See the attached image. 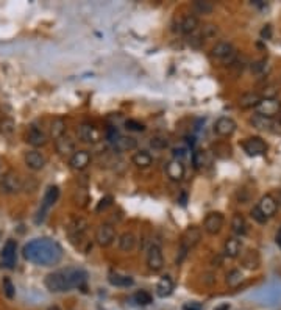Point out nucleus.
I'll list each match as a JSON object with an SVG mask.
<instances>
[{
	"label": "nucleus",
	"instance_id": "3",
	"mask_svg": "<svg viewBox=\"0 0 281 310\" xmlns=\"http://www.w3.org/2000/svg\"><path fill=\"white\" fill-rule=\"evenodd\" d=\"M44 284L47 287V290L52 292V293H62V292L72 290V288H70V285H69L67 279H66L64 271H56V273L47 274Z\"/></svg>",
	"mask_w": 281,
	"mask_h": 310
},
{
	"label": "nucleus",
	"instance_id": "16",
	"mask_svg": "<svg viewBox=\"0 0 281 310\" xmlns=\"http://www.w3.org/2000/svg\"><path fill=\"white\" fill-rule=\"evenodd\" d=\"M77 135H78L81 143H88V144H93L97 143L98 138H100V133L95 129V127L89 125V124H81L78 129H77Z\"/></svg>",
	"mask_w": 281,
	"mask_h": 310
},
{
	"label": "nucleus",
	"instance_id": "25",
	"mask_svg": "<svg viewBox=\"0 0 281 310\" xmlns=\"http://www.w3.org/2000/svg\"><path fill=\"white\" fill-rule=\"evenodd\" d=\"M261 94L258 93H245L242 94L241 97H239V107L247 110V108H256V105L261 102Z\"/></svg>",
	"mask_w": 281,
	"mask_h": 310
},
{
	"label": "nucleus",
	"instance_id": "49",
	"mask_svg": "<svg viewBox=\"0 0 281 310\" xmlns=\"http://www.w3.org/2000/svg\"><path fill=\"white\" fill-rule=\"evenodd\" d=\"M125 127L131 132H144L145 130L144 124L135 121V119H128V121H125Z\"/></svg>",
	"mask_w": 281,
	"mask_h": 310
},
{
	"label": "nucleus",
	"instance_id": "47",
	"mask_svg": "<svg viewBox=\"0 0 281 310\" xmlns=\"http://www.w3.org/2000/svg\"><path fill=\"white\" fill-rule=\"evenodd\" d=\"M150 146L153 149H166L169 146V139L166 137H153L150 139Z\"/></svg>",
	"mask_w": 281,
	"mask_h": 310
},
{
	"label": "nucleus",
	"instance_id": "22",
	"mask_svg": "<svg viewBox=\"0 0 281 310\" xmlns=\"http://www.w3.org/2000/svg\"><path fill=\"white\" fill-rule=\"evenodd\" d=\"M241 249H242L241 240L236 237H231L223 244V256L230 257V258H236L239 254H241Z\"/></svg>",
	"mask_w": 281,
	"mask_h": 310
},
{
	"label": "nucleus",
	"instance_id": "7",
	"mask_svg": "<svg viewBox=\"0 0 281 310\" xmlns=\"http://www.w3.org/2000/svg\"><path fill=\"white\" fill-rule=\"evenodd\" d=\"M281 113V102L278 99H261V102L256 105V115L265 118H273Z\"/></svg>",
	"mask_w": 281,
	"mask_h": 310
},
{
	"label": "nucleus",
	"instance_id": "15",
	"mask_svg": "<svg viewBox=\"0 0 281 310\" xmlns=\"http://www.w3.org/2000/svg\"><path fill=\"white\" fill-rule=\"evenodd\" d=\"M64 274L70 288H84V285H86V271L78 270V268H67V270H64Z\"/></svg>",
	"mask_w": 281,
	"mask_h": 310
},
{
	"label": "nucleus",
	"instance_id": "36",
	"mask_svg": "<svg viewBox=\"0 0 281 310\" xmlns=\"http://www.w3.org/2000/svg\"><path fill=\"white\" fill-rule=\"evenodd\" d=\"M213 155L219 158H230L231 157V146L228 143H216L213 144Z\"/></svg>",
	"mask_w": 281,
	"mask_h": 310
},
{
	"label": "nucleus",
	"instance_id": "35",
	"mask_svg": "<svg viewBox=\"0 0 281 310\" xmlns=\"http://www.w3.org/2000/svg\"><path fill=\"white\" fill-rule=\"evenodd\" d=\"M109 284L114 285V287H131L133 284H135V280L128 276H122V274H111Z\"/></svg>",
	"mask_w": 281,
	"mask_h": 310
},
{
	"label": "nucleus",
	"instance_id": "41",
	"mask_svg": "<svg viewBox=\"0 0 281 310\" xmlns=\"http://www.w3.org/2000/svg\"><path fill=\"white\" fill-rule=\"evenodd\" d=\"M267 69H269V66H267L265 60L255 61V63H251V66H250L251 74H255V75H264L267 72Z\"/></svg>",
	"mask_w": 281,
	"mask_h": 310
},
{
	"label": "nucleus",
	"instance_id": "39",
	"mask_svg": "<svg viewBox=\"0 0 281 310\" xmlns=\"http://www.w3.org/2000/svg\"><path fill=\"white\" fill-rule=\"evenodd\" d=\"M173 155H175V160L181 161L183 165H185L186 161L192 160V154L187 147H177V149H173Z\"/></svg>",
	"mask_w": 281,
	"mask_h": 310
},
{
	"label": "nucleus",
	"instance_id": "8",
	"mask_svg": "<svg viewBox=\"0 0 281 310\" xmlns=\"http://www.w3.org/2000/svg\"><path fill=\"white\" fill-rule=\"evenodd\" d=\"M16 252H17V243L14 240H8L3 246V251L0 254V266L2 268H14L16 265Z\"/></svg>",
	"mask_w": 281,
	"mask_h": 310
},
{
	"label": "nucleus",
	"instance_id": "24",
	"mask_svg": "<svg viewBox=\"0 0 281 310\" xmlns=\"http://www.w3.org/2000/svg\"><path fill=\"white\" fill-rule=\"evenodd\" d=\"M192 163L195 165V168H208L213 163V154L209 151H195L192 154Z\"/></svg>",
	"mask_w": 281,
	"mask_h": 310
},
{
	"label": "nucleus",
	"instance_id": "21",
	"mask_svg": "<svg viewBox=\"0 0 281 310\" xmlns=\"http://www.w3.org/2000/svg\"><path fill=\"white\" fill-rule=\"evenodd\" d=\"M166 174L167 177L173 180V182H180L183 177H185V165L178 160H171L166 166Z\"/></svg>",
	"mask_w": 281,
	"mask_h": 310
},
{
	"label": "nucleus",
	"instance_id": "44",
	"mask_svg": "<svg viewBox=\"0 0 281 310\" xmlns=\"http://www.w3.org/2000/svg\"><path fill=\"white\" fill-rule=\"evenodd\" d=\"M203 41H205V39H203V36H202V32L191 33V34H189V39H187L189 46L194 47V49H200L203 46Z\"/></svg>",
	"mask_w": 281,
	"mask_h": 310
},
{
	"label": "nucleus",
	"instance_id": "33",
	"mask_svg": "<svg viewBox=\"0 0 281 310\" xmlns=\"http://www.w3.org/2000/svg\"><path fill=\"white\" fill-rule=\"evenodd\" d=\"M250 124L258 130H272V127L275 125V122H273L270 118H265V116H261V115L251 116Z\"/></svg>",
	"mask_w": 281,
	"mask_h": 310
},
{
	"label": "nucleus",
	"instance_id": "46",
	"mask_svg": "<svg viewBox=\"0 0 281 310\" xmlns=\"http://www.w3.org/2000/svg\"><path fill=\"white\" fill-rule=\"evenodd\" d=\"M135 301L138 302L139 306H149L152 302V294L149 292H144L140 290L135 294Z\"/></svg>",
	"mask_w": 281,
	"mask_h": 310
},
{
	"label": "nucleus",
	"instance_id": "40",
	"mask_svg": "<svg viewBox=\"0 0 281 310\" xmlns=\"http://www.w3.org/2000/svg\"><path fill=\"white\" fill-rule=\"evenodd\" d=\"M14 129H16V122H14L11 118H3L2 121H0V132H2L3 135H13Z\"/></svg>",
	"mask_w": 281,
	"mask_h": 310
},
{
	"label": "nucleus",
	"instance_id": "30",
	"mask_svg": "<svg viewBox=\"0 0 281 310\" xmlns=\"http://www.w3.org/2000/svg\"><path fill=\"white\" fill-rule=\"evenodd\" d=\"M136 246V237L131 232H125L121 237H119V249L124 252H130L135 249Z\"/></svg>",
	"mask_w": 281,
	"mask_h": 310
},
{
	"label": "nucleus",
	"instance_id": "6",
	"mask_svg": "<svg viewBox=\"0 0 281 310\" xmlns=\"http://www.w3.org/2000/svg\"><path fill=\"white\" fill-rule=\"evenodd\" d=\"M60 197V189L56 185H50L47 188V191L44 194V197H42V204H41V208L38 211V218H36V223L42 221L47 215V211L50 210V207H53V204L58 201Z\"/></svg>",
	"mask_w": 281,
	"mask_h": 310
},
{
	"label": "nucleus",
	"instance_id": "2",
	"mask_svg": "<svg viewBox=\"0 0 281 310\" xmlns=\"http://www.w3.org/2000/svg\"><path fill=\"white\" fill-rule=\"evenodd\" d=\"M202 238V232L199 227H195V225H191V227H187L185 230V234L181 237V241H180V249H178V256H177V265H180L183 262V258L186 257V254L189 249H192L194 246L199 244Z\"/></svg>",
	"mask_w": 281,
	"mask_h": 310
},
{
	"label": "nucleus",
	"instance_id": "10",
	"mask_svg": "<svg viewBox=\"0 0 281 310\" xmlns=\"http://www.w3.org/2000/svg\"><path fill=\"white\" fill-rule=\"evenodd\" d=\"M116 240V232L114 227L109 224H102L98 225L97 230H95V241L98 246H102V248H108V246L112 244V241Z\"/></svg>",
	"mask_w": 281,
	"mask_h": 310
},
{
	"label": "nucleus",
	"instance_id": "52",
	"mask_svg": "<svg viewBox=\"0 0 281 310\" xmlns=\"http://www.w3.org/2000/svg\"><path fill=\"white\" fill-rule=\"evenodd\" d=\"M183 310H202V304H199V302H186L183 306Z\"/></svg>",
	"mask_w": 281,
	"mask_h": 310
},
{
	"label": "nucleus",
	"instance_id": "38",
	"mask_svg": "<svg viewBox=\"0 0 281 310\" xmlns=\"http://www.w3.org/2000/svg\"><path fill=\"white\" fill-rule=\"evenodd\" d=\"M242 280H244V276H242V273L239 271V270H231L228 274H227V284L228 287L231 288H236L242 284Z\"/></svg>",
	"mask_w": 281,
	"mask_h": 310
},
{
	"label": "nucleus",
	"instance_id": "19",
	"mask_svg": "<svg viewBox=\"0 0 281 310\" xmlns=\"http://www.w3.org/2000/svg\"><path fill=\"white\" fill-rule=\"evenodd\" d=\"M259 210H261V213L269 220V218H272L273 215L277 213L278 210V204L275 201V197L270 196V194H265L261 197V201H259V204L256 206Z\"/></svg>",
	"mask_w": 281,
	"mask_h": 310
},
{
	"label": "nucleus",
	"instance_id": "18",
	"mask_svg": "<svg viewBox=\"0 0 281 310\" xmlns=\"http://www.w3.org/2000/svg\"><path fill=\"white\" fill-rule=\"evenodd\" d=\"M91 163V155L88 151H75L72 154V157L69 160V165L75 171H83L86 169Z\"/></svg>",
	"mask_w": 281,
	"mask_h": 310
},
{
	"label": "nucleus",
	"instance_id": "12",
	"mask_svg": "<svg viewBox=\"0 0 281 310\" xmlns=\"http://www.w3.org/2000/svg\"><path fill=\"white\" fill-rule=\"evenodd\" d=\"M244 151L247 152L250 157H256V155H263L267 152V143L259 137H250L242 143Z\"/></svg>",
	"mask_w": 281,
	"mask_h": 310
},
{
	"label": "nucleus",
	"instance_id": "9",
	"mask_svg": "<svg viewBox=\"0 0 281 310\" xmlns=\"http://www.w3.org/2000/svg\"><path fill=\"white\" fill-rule=\"evenodd\" d=\"M223 223H225V218L220 211H211V213L205 218L203 229H205V232L209 235H217L222 230Z\"/></svg>",
	"mask_w": 281,
	"mask_h": 310
},
{
	"label": "nucleus",
	"instance_id": "23",
	"mask_svg": "<svg viewBox=\"0 0 281 310\" xmlns=\"http://www.w3.org/2000/svg\"><path fill=\"white\" fill-rule=\"evenodd\" d=\"M27 143L34 147H41L47 143V137L44 135V132L41 129H38V127H30V130L27 133Z\"/></svg>",
	"mask_w": 281,
	"mask_h": 310
},
{
	"label": "nucleus",
	"instance_id": "1",
	"mask_svg": "<svg viewBox=\"0 0 281 310\" xmlns=\"http://www.w3.org/2000/svg\"><path fill=\"white\" fill-rule=\"evenodd\" d=\"M24 258L39 266L58 265L62 258V248L50 238H36L24 246Z\"/></svg>",
	"mask_w": 281,
	"mask_h": 310
},
{
	"label": "nucleus",
	"instance_id": "32",
	"mask_svg": "<svg viewBox=\"0 0 281 310\" xmlns=\"http://www.w3.org/2000/svg\"><path fill=\"white\" fill-rule=\"evenodd\" d=\"M131 161H133V165L140 168V169H145V168H149L152 166V155L149 152H145V151H140V152H136L135 155L131 157Z\"/></svg>",
	"mask_w": 281,
	"mask_h": 310
},
{
	"label": "nucleus",
	"instance_id": "4",
	"mask_svg": "<svg viewBox=\"0 0 281 310\" xmlns=\"http://www.w3.org/2000/svg\"><path fill=\"white\" fill-rule=\"evenodd\" d=\"M213 56L217 60H222L225 65H233L236 61V49L233 47L231 42L227 41H220L213 47Z\"/></svg>",
	"mask_w": 281,
	"mask_h": 310
},
{
	"label": "nucleus",
	"instance_id": "29",
	"mask_svg": "<svg viewBox=\"0 0 281 310\" xmlns=\"http://www.w3.org/2000/svg\"><path fill=\"white\" fill-rule=\"evenodd\" d=\"M138 147V141L131 137H119L114 141V149L119 152H126V151H133Z\"/></svg>",
	"mask_w": 281,
	"mask_h": 310
},
{
	"label": "nucleus",
	"instance_id": "57",
	"mask_svg": "<svg viewBox=\"0 0 281 310\" xmlns=\"http://www.w3.org/2000/svg\"><path fill=\"white\" fill-rule=\"evenodd\" d=\"M47 310H61V309H60L58 306H50V307H48Z\"/></svg>",
	"mask_w": 281,
	"mask_h": 310
},
{
	"label": "nucleus",
	"instance_id": "55",
	"mask_svg": "<svg viewBox=\"0 0 281 310\" xmlns=\"http://www.w3.org/2000/svg\"><path fill=\"white\" fill-rule=\"evenodd\" d=\"M277 244L281 248V229L278 230V234H277Z\"/></svg>",
	"mask_w": 281,
	"mask_h": 310
},
{
	"label": "nucleus",
	"instance_id": "50",
	"mask_svg": "<svg viewBox=\"0 0 281 310\" xmlns=\"http://www.w3.org/2000/svg\"><path fill=\"white\" fill-rule=\"evenodd\" d=\"M278 91L280 89L275 86V85H269V86H265L263 91V99H277Z\"/></svg>",
	"mask_w": 281,
	"mask_h": 310
},
{
	"label": "nucleus",
	"instance_id": "5",
	"mask_svg": "<svg viewBox=\"0 0 281 310\" xmlns=\"http://www.w3.org/2000/svg\"><path fill=\"white\" fill-rule=\"evenodd\" d=\"M0 189H2L3 193L16 194V193L20 191V189H24V182L16 172L10 171L3 175L2 180H0Z\"/></svg>",
	"mask_w": 281,
	"mask_h": 310
},
{
	"label": "nucleus",
	"instance_id": "13",
	"mask_svg": "<svg viewBox=\"0 0 281 310\" xmlns=\"http://www.w3.org/2000/svg\"><path fill=\"white\" fill-rule=\"evenodd\" d=\"M237 129V124L234 119H231L228 116H222L216 121L214 124V132L217 133L219 137H223V138H228L231 137L233 133L236 132Z\"/></svg>",
	"mask_w": 281,
	"mask_h": 310
},
{
	"label": "nucleus",
	"instance_id": "26",
	"mask_svg": "<svg viewBox=\"0 0 281 310\" xmlns=\"http://www.w3.org/2000/svg\"><path fill=\"white\" fill-rule=\"evenodd\" d=\"M55 147H56V152L60 155H69L75 152V143L74 139H70L69 137H61L55 141Z\"/></svg>",
	"mask_w": 281,
	"mask_h": 310
},
{
	"label": "nucleus",
	"instance_id": "14",
	"mask_svg": "<svg viewBox=\"0 0 281 310\" xmlns=\"http://www.w3.org/2000/svg\"><path fill=\"white\" fill-rule=\"evenodd\" d=\"M88 230V223L83 218H74L67 225V234L72 241H81Z\"/></svg>",
	"mask_w": 281,
	"mask_h": 310
},
{
	"label": "nucleus",
	"instance_id": "31",
	"mask_svg": "<svg viewBox=\"0 0 281 310\" xmlns=\"http://www.w3.org/2000/svg\"><path fill=\"white\" fill-rule=\"evenodd\" d=\"M172 292H173V280L169 276H164L156 285V294L159 298H167V296L172 294Z\"/></svg>",
	"mask_w": 281,
	"mask_h": 310
},
{
	"label": "nucleus",
	"instance_id": "11",
	"mask_svg": "<svg viewBox=\"0 0 281 310\" xmlns=\"http://www.w3.org/2000/svg\"><path fill=\"white\" fill-rule=\"evenodd\" d=\"M147 266H149V270H152L153 273L163 270L164 257H163V251H161L158 244H152L149 248V252H147Z\"/></svg>",
	"mask_w": 281,
	"mask_h": 310
},
{
	"label": "nucleus",
	"instance_id": "37",
	"mask_svg": "<svg viewBox=\"0 0 281 310\" xmlns=\"http://www.w3.org/2000/svg\"><path fill=\"white\" fill-rule=\"evenodd\" d=\"M192 8L199 14H211L214 11V3L206 2V0H195L192 3Z\"/></svg>",
	"mask_w": 281,
	"mask_h": 310
},
{
	"label": "nucleus",
	"instance_id": "45",
	"mask_svg": "<svg viewBox=\"0 0 281 310\" xmlns=\"http://www.w3.org/2000/svg\"><path fill=\"white\" fill-rule=\"evenodd\" d=\"M217 33H219V28H217L216 25L213 24H208L203 27V30H202V36L203 39H213L217 36Z\"/></svg>",
	"mask_w": 281,
	"mask_h": 310
},
{
	"label": "nucleus",
	"instance_id": "27",
	"mask_svg": "<svg viewBox=\"0 0 281 310\" xmlns=\"http://www.w3.org/2000/svg\"><path fill=\"white\" fill-rule=\"evenodd\" d=\"M197 28H199V19L194 14H187L181 19L180 22V32L185 33V34H191L194 32H197Z\"/></svg>",
	"mask_w": 281,
	"mask_h": 310
},
{
	"label": "nucleus",
	"instance_id": "17",
	"mask_svg": "<svg viewBox=\"0 0 281 310\" xmlns=\"http://www.w3.org/2000/svg\"><path fill=\"white\" fill-rule=\"evenodd\" d=\"M241 265L249 271L258 270L259 265H261V256L256 249H247L241 257Z\"/></svg>",
	"mask_w": 281,
	"mask_h": 310
},
{
	"label": "nucleus",
	"instance_id": "42",
	"mask_svg": "<svg viewBox=\"0 0 281 310\" xmlns=\"http://www.w3.org/2000/svg\"><path fill=\"white\" fill-rule=\"evenodd\" d=\"M89 202V194L84 188H78L75 193V204L78 207H86Z\"/></svg>",
	"mask_w": 281,
	"mask_h": 310
},
{
	"label": "nucleus",
	"instance_id": "51",
	"mask_svg": "<svg viewBox=\"0 0 281 310\" xmlns=\"http://www.w3.org/2000/svg\"><path fill=\"white\" fill-rule=\"evenodd\" d=\"M250 215H251L253 220H255L256 223H259V224H264L267 221V218L261 213V210H259L258 207H253L251 211H250Z\"/></svg>",
	"mask_w": 281,
	"mask_h": 310
},
{
	"label": "nucleus",
	"instance_id": "53",
	"mask_svg": "<svg viewBox=\"0 0 281 310\" xmlns=\"http://www.w3.org/2000/svg\"><path fill=\"white\" fill-rule=\"evenodd\" d=\"M261 36L264 39H270V36H272V28H270V25H265L263 28V30H261Z\"/></svg>",
	"mask_w": 281,
	"mask_h": 310
},
{
	"label": "nucleus",
	"instance_id": "43",
	"mask_svg": "<svg viewBox=\"0 0 281 310\" xmlns=\"http://www.w3.org/2000/svg\"><path fill=\"white\" fill-rule=\"evenodd\" d=\"M2 288H3V293H5L6 298H10V299L14 298V294H16V288H14V285H13V282H11L10 277H3Z\"/></svg>",
	"mask_w": 281,
	"mask_h": 310
},
{
	"label": "nucleus",
	"instance_id": "20",
	"mask_svg": "<svg viewBox=\"0 0 281 310\" xmlns=\"http://www.w3.org/2000/svg\"><path fill=\"white\" fill-rule=\"evenodd\" d=\"M25 165L33 171H41L46 166V157L38 151H28L25 154Z\"/></svg>",
	"mask_w": 281,
	"mask_h": 310
},
{
	"label": "nucleus",
	"instance_id": "28",
	"mask_svg": "<svg viewBox=\"0 0 281 310\" xmlns=\"http://www.w3.org/2000/svg\"><path fill=\"white\" fill-rule=\"evenodd\" d=\"M231 230H233L237 237H244L247 234L249 225H247V221H245V218L241 213L233 215V220H231Z\"/></svg>",
	"mask_w": 281,
	"mask_h": 310
},
{
	"label": "nucleus",
	"instance_id": "34",
	"mask_svg": "<svg viewBox=\"0 0 281 310\" xmlns=\"http://www.w3.org/2000/svg\"><path fill=\"white\" fill-rule=\"evenodd\" d=\"M66 132V121L62 118H55L50 124V137L56 141L58 138L64 137Z\"/></svg>",
	"mask_w": 281,
	"mask_h": 310
},
{
	"label": "nucleus",
	"instance_id": "54",
	"mask_svg": "<svg viewBox=\"0 0 281 310\" xmlns=\"http://www.w3.org/2000/svg\"><path fill=\"white\" fill-rule=\"evenodd\" d=\"M214 310H230V304H220V306H217Z\"/></svg>",
	"mask_w": 281,
	"mask_h": 310
},
{
	"label": "nucleus",
	"instance_id": "56",
	"mask_svg": "<svg viewBox=\"0 0 281 310\" xmlns=\"http://www.w3.org/2000/svg\"><path fill=\"white\" fill-rule=\"evenodd\" d=\"M275 201H277V204H278V207H281V191L277 194V197H275Z\"/></svg>",
	"mask_w": 281,
	"mask_h": 310
},
{
	"label": "nucleus",
	"instance_id": "48",
	"mask_svg": "<svg viewBox=\"0 0 281 310\" xmlns=\"http://www.w3.org/2000/svg\"><path fill=\"white\" fill-rule=\"evenodd\" d=\"M112 202H114V197L112 196H103L100 201H98L97 204V207H95V211H103V210H107L108 207L112 206Z\"/></svg>",
	"mask_w": 281,
	"mask_h": 310
}]
</instances>
